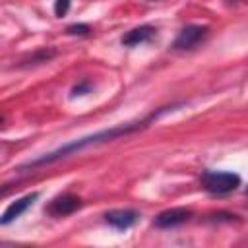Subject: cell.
<instances>
[{
  "instance_id": "6da1fadb",
  "label": "cell",
  "mask_w": 248,
  "mask_h": 248,
  "mask_svg": "<svg viewBox=\"0 0 248 248\" xmlns=\"http://www.w3.org/2000/svg\"><path fill=\"white\" fill-rule=\"evenodd\" d=\"M176 108V105H170V107H161L157 108L155 112L147 114L145 118L141 120H136V122H126V124H120V126H112V128H107V130H101V132H95V134H89V136H83V138H78L74 141H68L64 145H60L58 149L50 151V153H45L25 165L19 167V170H31V169H37V167H43V165H52V163H58L70 155H76L87 147H95V145H101V143H107V141H114L118 138H124V136H130L138 130H143L147 128L151 122H155L161 114H165L167 110H172Z\"/></svg>"
},
{
  "instance_id": "7a4b0ae2",
  "label": "cell",
  "mask_w": 248,
  "mask_h": 248,
  "mask_svg": "<svg viewBox=\"0 0 248 248\" xmlns=\"http://www.w3.org/2000/svg\"><path fill=\"white\" fill-rule=\"evenodd\" d=\"M202 188L213 196H227L240 186V174L232 170H203L202 172Z\"/></svg>"
},
{
  "instance_id": "3957f363",
  "label": "cell",
  "mask_w": 248,
  "mask_h": 248,
  "mask_svg": "<svg viewBox=\"0 0 248 248\" xmlns=\"http://www.w3.org/2000/svg\"><path fill=\"white\" fill-rule=\"evenodd\" d=\"M207 35H209V27L207 25H188L176 35V39L172 43V48L190 50V48L198 46L202 41H205Z\"/></svg>"
},
{
  "instance_id": "277c9868",
  "label": "cell",
  "mask_w": 248,
  "mask_h": 248,
  "mask_svg": "<svg viewBox=\"0 0 248 248\" xmlns=\"http://www.w3.org/2000/svg\"><path fill=\"white\" fill-rule=\"evenodd\" d=\"M81 205H83V203H81V200H79L78 196H74V194H60V196H56V198L45 207V211H46L50 217H66V215L76 213Z\"/></svg>"
},
{
  "instance_id": "5b68a950",
  "label": "cell",
  "mask_w": 248,
  "mask_h": 248,
  "mask_svg": "<svg viewBox=\"0 0 248 248\" xmlns=\"http://www.w3.org/2000/svg\"><path fill=\"white\" fill-rule=\"evenodd\" d=\"M190 217H192V209H188V207H170V209L161 211L155 217L153 225L157 229H174V227L190 221Z\"/></svg>"
},
{
  "instance_id": "8992f818",
  "label": "cell",
  "mask_w": 248,
  "mask_h": 248,
  "mask_svg": "<svg viewBox=\"0 0 248 248\" xmlns=\"http://www.w3.org/2000/svg\"><path fill=\"white\" fill-rule=\"evenodd\" d=\"M39 200V192H31V194H25V196H21V198H17L16 202H12L8 207H6V211L2 213V217H0V225H10L12 221H16L17 217H21L35 202Z\"/></svg>"
},
{
  "instance_id": "52a82bcc",
  "label": "cell",
  "mask_w": 248,
  "mask_h": 248,
  "mask_svg": "<svg viewBox=\"0 0 248 248\" xmlns=\"http://www.w3.org/2000/svg\"><path fill=\"white\" fill-rule=\"evenodd\" d=\"M105 221L118 231H128L140 221V213L136 209H112L105 213Z\"/></svg>"
},
{
  "instance_id": "ba28073f",
  "label": "cell",
  "mask_w": 248,
  "mask_h": 248,
  "mask_svg": "<svg viewBox=\"0 0 248 248\" xmlns=\"http://www.w3.org/2000/svg\"><path fill=\"white\" fill-rule=\"evenodd\" d=\"M157 35V29L153 25H140V27H134L130 31H126L120 39V43L124 46H138V45H143V43H149L153 37Z\"/></svg>"
},
{
  "instance_id": "9c48e42d",
  "label": "cell",
  "mask_w": 248,
  "mask_h": 248,
  "mask_svg": "<svg viewBox=\"0 0 248 248\" xmlns=\"http://www.w3.org/2000/svg\"><path fill=\"white\" fill-rule=\"evenodd\" d=\"M54 54H56V50H54V48H41V50H37L35 54H31V56H29V64L48 62L50 58H54Z\"/></svg>"
},
{
  "instance_id": "30bf717a",
  "label": "cell",
  "mask_w": 248,
  "mask_h": 248,
  "mask_svg": "<svg viewBox=\"0 0 248 248\" xmlns=\"http://www.w3.org/2000/svg\"><path fill=\"white\" fill-rule=\"evenodd\" d=\"M66 31H68L70 35H79V37H85V35H89L91 27H89L87 23H74V25H70Z\"/></svg>"
},
{
  "instance_id": "8fae6325",
  "label": "cell",
  "mask_w": 248,
  "mask_h": 248,
  "mask_svg": "<svg viewBox=\"0 0 248 248\" xmlns=\"http://www.w3.org/2000/svg\"><path fill=\"white\" fill-rule=\"evenodd\" d=\"M68 10H70V0H56V2H54V14H56L58 17L66 16Z\"/></svg>"
},
{
  "instance_id": "7c38bea8",
  "label": "cell",
  "mask_w": 248,
  "mask_h": 248,
  "mask_svg": "<svg viewBox=\"0 0 248 248\" xmlns=\"http://www.w3.org/2000/svg\"><path fill=\"white\" fill-rule=\"evenodd\" d=\"M89 91H91V81H81V83L74 85L72 97H76V95H85V93H89Z\"/></svg>"
},
{
  "instance_id": "4fadbf2b",
  "label": "cell",
  "mask_w": 248,
  "mask_h": 248,
  "mask_svg": "<svg viewBox=\"0 0 248 248\" xmlns=\"http://www.w3.org/2000/svg\"><path fill=\"white\" fill-rule=\"evenodd\" d=\"M244 192H246V196H248V186H246V190H244Z\"/></svg>"
}]
</instances>
